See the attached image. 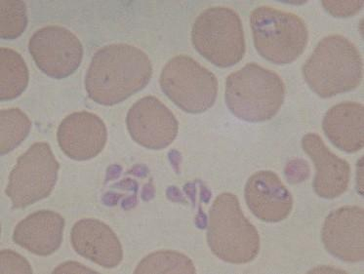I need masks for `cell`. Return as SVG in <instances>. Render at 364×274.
Returning <instances> with one entry per match:
<instances>
[{"label":"cell","mask_w":364,"mask_h":274,"mask_svg":"<svg viewBox=\"0 0 364 274\" xmlns=\"http://www.w3.org/2000/svg\"><path fill=\"white\" fill-rule=\"evenodd\" d=\"M151 75L153 65L145 52L130 44H109L93 56L86 72V92L97 104L114 106L143 90Z\"/></svg>","instance_id":"obj_1"},{"label":"cell","mask_w":364,"mask_h":274,"mask_svg":"<svg viewBox=\"0 0 364 274\" xmlns=\"http://www.w3.org/2000/svg\"><path fill=\"white\" fill-rule=\"evenodd\" d=\"M309 87L329 99L357 89L363 82V62L355 44L345 36L322 38L303 66Z\"/></svg>","instance_id":"obj_2"},{"label":"cell","mask_w":364,"mask_h":274,"mask_svg":"<svg viewBox=\"0 0 364 274\" xmlns=\"http://www.w3.org/2000/svg\"><path fill=\"white\" fill-rule=\"evenodd\" d=\"M285 98L284 80L277 72L250 62L226 80L225 100L237 119L260 124L274 119Z\"/></svg>","instance_id":"obj_3"},{"label":"cell","mask_w":364,"mask_h":274,"mask_svg":"<svg viewBox=\"0 0 364 274\" xmlns=\"http://www.w3.org/2000/svg\"><path fill=\"white\" fill-rule=\"evenodd\" d=\"M208 242L211 252L223 262L245 265L260 252L257 229L243 214L237 195L219 194L209 211Z\"/></svg>","instance_id":"obj_4"},{"label":"cell","mask_w":364,"mask_h":274,"mask_svg":"<svg viewBox=\"0 0 364 274\" xmlns=\"http://www.w3.org/2000/svg\"><path fill=\"white\" fill-rule=\"evenodd\" d=\"M250 27L256 50L272 64H291L308 45L307 25L294 13L264 5L251 12Z\"/></svg>","instance_id":"obj_5"},{"label":"cell","mask_w":364,"mask_h":274,"mask_svg":"<svg viewBox=\"0 0 364 274\" xmlns=\"http://www.w3.org/2000/svg\"><path fill=\"white\" fill-rule=\"evenodd\" d=\"M192 43L196 50L214 66L221 69L235 66L246 52L240 15L225 6L204 10L193 23Z\"/></svg>","instance_id":"obj_6"},{"label":"cell","mask_w":364,"mask_h":274,"mask_svg":"<svg viewBox=\"0 0 364 274\" xmlns=\"http://www.w3.org/2000/svg\"><path fill=\"white\" fill-rule=\"evenodd\" d=\"M159 84L170 101L192 114L210 109L218 96V80L213 72L186 55H178L165 65Z\"/></svg>","instance_id":"obj_7"},{"label":"cell","mask_w":364,"mask_h":274,"mask_svg":"<svg viewBox=\"0 0 364 274\" xmlns=\"http://www.w3.org/2000/svg\"><path fill=\"white\" fill-rule=\"evenodd\" d=\"M59 168L49 143H33L10 173L5 192L12 207L23 209L48 197L56 185Z\"/></svg>","instance_id":"obj_8"},{"label":"cell","mask_w":364,"mask_h":274,"mask_svg":"<svg viewBox=\"0 0 364 274\" xmlns=\"http://www.w3.org/2000/svg\"><path fill=\"white\" fill-rule=\"evenodd\" d=\"M28 51L38 69L55 80L77 72L83 58L80 39L59 26H48L36 31L28 43Z\"/></svg>","instance_id":"obj_9"},{"label":"cell","mask_w":364,"mask_h":274,"mask_svg":"<svg viewBox=\"0 0 364 274\" xmlns=\"http://www.w3.org/2000/svg\"><path fill=\"white\" fill-rule=\"evenodd\" d=\"M127 125L131 138L149 150L168 147L179 132L174 114L154 96L144 97L131 106Z\"/></svg>","instance_id":"obj_10"},{"label":"cell","mask_w":364,"mask_h":274,"mask_svg":"<svg viewBox=\"0 0 364 274\" xmlns=\"http://www.w3.org/2000/svg\"><path fill=\"white\" fill-rule=\"evenodd\" d=\"M363 208L343 206L326 217L322 226V243L330 255L342 262H363Z\"/></svg>","instance_id":"obj_11"},{"label":"cell","mask_w":364,"mask_h":274,"mask_svg":"<svg viewBox=\"0 0 364 274\" xmlns=\"http://www.w3.org/2000/svg\"><path fill=\"white\" fill-rule=\"evenodd\" d=\"M107 140L106 125L89 111L75 112L65 117L57 131L60 148L68 158L86 161L104 150Z\"/></svg>","instance_id":"obj_12"},{"label":"cell","mask_w":364,"mask_h":274,"mask_svg":"<svg viewBox=\"0 0 364 274\" xmlns=\"http://www.w3.org/2000/svg\"><path fill=\"white\" fill-rule=\"evenodd\" d=\"M245 198L250 212L264 223H279L292 212V194L272 171L253 174L246 182Z\"/></svg>","instance_id":"obj_13"},{"label":"cell","mask_w":364,"mask_h":274,"mask_svg":"<svg viewBox=\"0 0 364 274\" xmlns=\"http://www.w3.org/2000/svg\"><path fill=\"white\" fill-rule=\"evenodd\" d=\"M304 151L316 167L314 192L323 199L332 200L347 192L350 180V166L327 148L321 136L308 133L302 139Z\"/></svg>","instance_id":"obj_14"},{"label":"cell","mask_w":364,"mask_h":274,"mask_svg":"<svg viewBox=\"0 0 364 274\" xmlns=\"http://www.w3.org/2000/svg\"><path fill=\"white\" fill-rule=\"evenodd\" d=\"M70 242L75 251L102 268H114L123 259L119 237L107 224L96 219L77 221L70 232Z\"/></svg>","instance_id":"obj_15"},{"label":"cell","mask_w":364,"mask_h":274,"mask_svg":"<svg viewBox=\"0 0 364 274\" xmlns=\"http://www.w3.org/2000/svg\"><path fill=\"white\" fill-rule=\"evenodd\" d=\"M65 220L50 210L31 214L16 226L13 240L33 254L47 257L61 246Z\"/></svg>","instance_id":"obj_16"},{"label":"cell","mask_w":364,"mask_h":274,"mask_svg":"<svg viewBox=\"0 0 364 274\" xmlns=\"http://www.w3.org/2000/svg\"><path fill=\"white\" fill-rule=\"evenodd\" d=\"M363 104L343 102L326 112L322 129L335 147L347 153H355L363 148Z\"/></svg>","instance_id":"obj_17"},{"label":"cell","mask_w":364,"mask_h":274,"mask_svg":"<svg viewBox=\"0 0 364 274\" xmlns=\"http://www.w3.org/2000/svg\"><path fill=\"white\" fill-rule=\"evenodd\" d=\"M30 80L25 60L13 49H0V99H17L27 89Z\"/></svg>","instance_id":"obj_18"},{"label":"cell","mask_w":364,"mask_h":274,"mask_svg":"<svg viewBox=\"0 0 364 274\" xmlns=\"http://www.w3.org/2000/svg\"><path fill=\"white\" fill-rule=\"evenodd\" d=\"M137 274H195L193 261L177 251H157L146 256L135 268Z\"/></svg>","instance_id":"obj_19"},{"label":"cell","mask_w":364,"mask_h":274,"mask_svg":"<svg viewBox=\"0 0 364 274\" xmlns=\"http://www.w3.org/2000/svg\"><path fill=\"white\" fill-rule=\"evenodd\" d=\"M0 153L4 155L15 150L25 141L30 134L31 122L27 114L19 109H2L0 111Z\"/></svg>","instance_id":"obj_20"},{"label":"cell","mask_w":364,"mask_h":274,"mask_svg":"<svg viewBox=\"0 0 364 274\" xmlns=\"http://www.w3.org/2000/svg\"><path fill=\"white\" fill-rule=\"evenodd\" d=\"M0 7V36L4 39L19 38L28 26L27 7L25 2L21 0H1Z\"/></svg>","instance_id":"obj_21"},{"label":"cell","mask_w":364,"mask_h":274,"mask_svg":"<svg viewBox=\"0 0 364 274\" xmlns=\"http://www.w3.org/2000/svg\"><path fill=\"white\" fill-rule=\"evenodd\" d=\"M1 274L5 273H33L30 263L22 256L10 250H4L0 253Z\"/></svg>","instance_id":"obj_22"},{"label":"cell","mask_w":364,"mask_h":274,"mask_svg":"<svg viewBox=\"0 0 364 274\" xmlns=\"http://www.w3.org/2000/svg\"><path fill=\"white\" fill-rule=\"evenodd\" d=\"M322 6L329 14L338 18L352 17L358 14L363 9V1H324L321 2Z\"/></svg>","instance_id":"obj_23"},{"label":"cell","mask_w":364,"mask_h":274,"mask_svg":"<svg viewBox=\"0 0 364 274\" xmlns=\"http://www.w3.org/2000/svg\"><path fill=\"white\" fill-rule=\"evenodd\" d=\"M285 175L290 184H297L309 178L310 166L304 159H295L287 164Z\"/></svg>","instance_id":"obj_24"},{"label":"cell","mask_w":364,"mask_h":274,"mask_svg":"<svg viewBox=\"0 0 364 274\" xmlns=\"http://www.w3.org/2000/svg\"><path fill=\"white\" fill-rule=\"evenodd\" d=\"M53 273H96V271L77 262H68L55 268Z\"/></svg>","instance_id":"obj_25"}]
</instances>
